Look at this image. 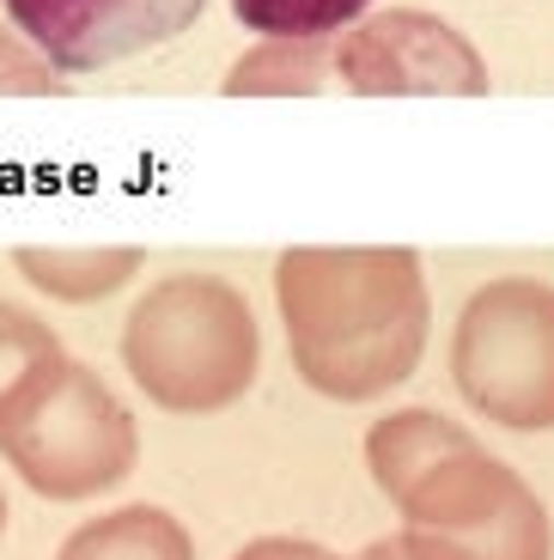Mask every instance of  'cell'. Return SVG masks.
Masks as SVG:
<instances>
[{
  "instance_id": "4fadbf2b",
  "label": "cell",
  "mask_w": 554,
  "mask_h": 560,
  "mask_svg": "<svg viewBox=\"0 0 554 560\" xmlns=\"http://www.w3.org/2000/svg\"><path fill=\"white\" fill-rule=\"evenodd\" d=\"M56 353H61V341H56V329H49L37 311L0 299V408L13 402L19 384H25L31 372H43Z\"/></svg>"
},
{
  "instance_id": "7c38bea8",
  "label": "cell",
  "mask_w": 554,
  "mask_h": 560,
  "mask_svg": "<svg viewBox=\"0 0 554 560\" xmlns=\"http://www.w3.org/2000/svg\"><path fill=\"white\" fill-rule=\"evenodd\" d=\"M372 13V0H232V19L256 37H330Z\"/></svg>"
},
{
  "instance_id": "2e32d148",
  "label": "cell",
  "mask_w": 554,
  "mask_h": 560,
  "mask_svg": "<svg viewBox=\"0 0 554 560\" xmlns=\"http://www.w3.org/2000/svg\"><path fill=\"white\" fill-rule=\"evenodd\" d=\"M360 560H408L396 548V536H384V542H372V548H360Z\"/></svg>"
},
{
  "instance_id": "8fae6325",
  "label": "cell",
  "mask_w": 554,
  "mask_h": 560,
  "mask_svg": "<svg viewBox=\"0 0 554 560\" xmlns=\"http://www.w3.org/2000/svg\"><path fill=\"white\" fill-rule=\"evenodd\" d=\"M226 98H318L330 85V37H263L220 80Z\"/></svg>"
},
{
  "instance_id": "7a4b0ae2",
  "label": "cell",
  "mask_w": 554,
  "mask_h": 560,
  "mask_svg": "<svg viewBox=\"0 0 554 560\" xmlns=\"http://www.w3.org/2000/svg\"><path fill=\"white\" fill-rule=\"evenodd\" d=\"M123 365L165 415H226L256 384L263 329L226 275H165L123 317Z\"/></svg>"
},
{
  "instance_id": "52a82bcc",
  "label": "cell",
  "mask_w": 554,
  "mask_h": 560,
  "mask_svg": "<svg viewBox=\"0 0 554 560\" xmlns=\"http://www.w3.org/2000/svg\"><path fill=\"white\" fill-rule=\"evenodd\" d=\"M208 0H7V25L56 73H104L183 37Z\"/></svg>"
},
{
  "instance_id": "30bf717a",
  "label": "cell",
  "mask_w": 554,
  "mask_h": 560,
  "mask_svg": "<svg viewBox=\"0 0 554 560\" xmlns=\"http://www.w3.org/2000/svg\"><path fill=\"white\" fill-rule=\"evenodd\" d=\"M56 560H195V542L165 505H116L85 518Z\"/></svg>"
},
{
  "instance_id": "277c9868",
  "label": "cell",
  "mask_w": 554,
  "mask_h": 560,
  "mask_svg": "<svg viewBox=\"0 0 554 560\" xmlns=\"http://www.w3.org/2000/svg\"><path fill=\"white\" fill-rule=\"evenodd\" d=\"M451 378L506 433H554V287L499 275L475 287L451 329Z\"/></svg>"
},
{
  "instance_id": "9a60e30c",
  "label": "cell",
  "mask_w": 554,
  "mask_h": 560,
  "mask_svg": "<svg viewBox=\"0 0 554 560\" xmlns=\"http://www.w3.org/2000/svg\"><path fill=\"white\" fill-rule=\"evenodd\" d=\"M232 560H342V555L305 542V536H256V542H244Z\"/></svg>"
},
{
  "instance_id": "3957f363",
  "label": "cell",
  "mask_w": 554,
  "mask_h": 560,
  "mask_svg": "<svg viewBox=\"0 0 554 560\" xmlns=\"http://www.w3.org/2000/svg\"><path fill=\"white\" fill-rule=\"evenodd\" d=\"M0 457L13 463V476L31 493L80 505L135 476L140 427L92 365L56 353L0 408Z\"/></svg>"
},
{
  "instance_id": "e0dca14e",
  "label": "cell",
  "mask_w": 554,
  "mask_h": 560,
  "mask_svg": "<svg viewBox=\"0 0 554 560\" xmlns=\"http://www.w3.org/2000/svg\"><path fill=\"white\" fill-rule=\"evenodd\" d=\"M0 536H7V493H0Z\"/></svg>"
},
{
  "instance_id": "ba28073f",
  "label": "cell",
  "mask_w": 554,
  "mask_h": 560,
  "mask_svg": "<svg viewBox=\"0 0 554 560\" xmlns=\"http://www.w3.org/2000/svg\"><path fill=\"white\" fill-rule=\"evenodd\" d=\"M396 548L408 560H554V524L536 488H518L506 505L463 530H402Z\"/></svg>"
},
{
  "instance_id": "8992f818",
  "label": "cell",
  "mask_w": 554,
  "mask_h": 560,
  "mask_svg": "<svg viewBox=\"0 0 554 560\" xmlns=\"http://www.w3.org/2000/svg\"><path fill=\"white\" fill-rule=\"evenodd\" d=\"M330 85L354 98H482L487 61L451 19L384 7L330 31Z\"/></svg>"
},
{
  "instance_id": "6da1fadb",
  "label": "cell",
  "mask_w": 554,
  "mask_h": 560,
  "mask_svg": "<svg viewBox=\"0 0 554 560\" xmlns=\"http://www.w3.org/2000/svg\"><path fill=\"white\" fill-rule=\"evenodd\" d=\"M275 305L292 372L330 402H378L427 353L432 293L408 244H292L275 262Z\"/></svg>"
},
{
  "instance_id": "5b68a950",
  "label": "cell",
  "mask_w": 554,
  "mask_h": 560,
  "mask_svg": "<svg viewBox=\"0 0 554 560\" xmlns=\"http://www.w3.org/2000/svg\"><path fill=\"white\" fill-rule=\"evenodd\" d=\"M366 469L396 505L402 530H463L524 488L512 463L482 451V439L439 408H396L372 420Z\"/></svg>"
},
{
  "instance_id": "5bb4252c",
  "label": "cell",
  "mask_w": 554,
  "mask_h": 560,
  "mask_svg": "<svg viewBox=\"0 0 554 560\" xmlns=\"http://www.w3.org/2000/svg\"><path fill=\"white\" fill-rule=\"evenodd\" d=\"M49 92H61V73L13 25H0V98H49Z\"/></svg>"
},
{
  "instance_id": "9c48e42d",
  "label": "cell",
  "mask_w": 554,
  "mask_h": 560,
  "mask_svg": "<svg viewBox=\"0 0 554 560\" xmlns=\"http://www.w3.org/2000/svg\"><path fill=\"white\" fill-rule=\"evenodd\" d=\"M13 262L43 299L97 305V299L123 293L128 280L140 275L147 250H140V244H92V250H68V244H19Z\"/></svg>"
}]
</instances>
